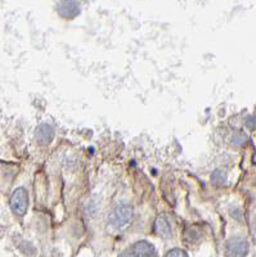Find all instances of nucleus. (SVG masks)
Listing matches in <instances>:
<instances>
[{
  "label": "nucleus",
  "instance_id": "10",
  "mask_svg": "<svg viewBox=\"0 0 256 257\" xmlns=\"http://www.w3.org/2000/svg\"><path fill=\"white\" fill-rule=\"evenodd\" d=\"M244 142V137L243 134H238V135H234L232 139V143L236 144V146H241L242 143Z\"/></svg>",
  "mask_w": 256,
  "mask_h": 257
},
{
  "label": "nucleus",
  "instance_id": "9",
  "mask_svg": "<svg viewBox=\"0 0 256 257\" xmlns=\"http://www.w3.org/2000/svg\"><path fill=\"white\" fill-rule=\"evenodd\" d=\"M166 256L167 257H172V256H187V252L186 251H182V249L179 248H174L173 251L167 252L166 253Z\"/></svg>",
  "mask_w": 256,
  "mask_h": 257
},
{
  "label": "nucleus",
  "instance_id": "4",
  "mask_svg": "<svg viewBox=\"0 0 256 257\" xmlns=\"http://www.w3.org/2000/svg\"><path fill=\"white\" fill-rule=\"evenodd\" d=\"M157 252L154 249V245L147 240H140L133 244L129 248V252H124L121 256H156Z\"/></svg>",
  "mask_w": 256,
  "mask_h": 257
},
{
  "label": "nucleus",
  "instance_id": "5",
  "mask_svg": "<svg viewBox=\"0 0 256 257\" xmlns=\"http://www.w3.org/2000/svg\"><path fill=\"white\" fill-rule=\"evenodd\" d=\"M248 252V242L241 237L232 238L227 243L228 256H246Z\"/></svg>",
  "mask_w": 256,
  "mask_h": 257
},
{
  "label": "nucleus",
  "instance_id": "7",
  "mask_svg": "<svg viewBox=\"0 0 256 257\" xmlns=\"http://www.w3.org/2000/svg\"><path fill=\"white\" fill-rule=\"evenodd\" d=\"M36 141L41 146H47L50 142L53 141V137H54V128L49 125V123H43V125L39 126L35 132Z\"/></svg>",
  "mask_w": 256,
  "mask_h": 257
},
{
  "label": "nucleus",
  "instance_id": "2",
  "mask_svg": "<svg viewBox=\"0 0 256 257\" xmlns=\"http://www.w3.org/2000/svg\"><path fill=\"white\" fill-rule=\"evenodd\" d=\"M29 207V193L25 188H17L11 197V208L16 216L22 217Z\"/></svg>",
  "mask_w": 256,
  "mask_h": 257
},
{
  "label": "nucleus",
  "instance_id": "1",
  "mask_svg": "<svg viewBox=\"0 0 256 257\" xmlns=\"http://www.w3.org/2000/svg\"><path fill=\"white\" fill-rule=\"evenodd\" d=\"M131 217H133V208L130 205L124 203V205H119L111 211L108 221L114 228L121 229L130 222Z\"/></svg>",
  "mask_w": 256,
  "mask_h": 257
},
{
  "label": "nucleus",
  "instance_id": "6",
  "mask_svg": "<svg viewBox=\"0 0 256 257\" xmlns=\"http://www.w3.org/2000/svg\"><path fill=\"white\" fill-rule=\"evenodd\" d=\"M153 229L156 234L162 238H170L173 235L172 222H170L169 217L166 216V215H160L157 219L154 220Z\"/></svg>",
  "mask_w": 256,
  "mask_h": 257
},
{
  "label": "nucleus",
  "instance_id": "3",
  "mask_svg": "<svg viewBox=\"0 0 256 257\" xmlns=\"http://www.w3.org/2000/svg\"><path fill=\"white\" fill-rule=\"evenodd\" d=\"M55 9L59 17L64 20H73L81 13V7L77 0H61Z\"/></svg>",
  "mask_w": 256,
  "mask_h": 257
},
{
  "label": "nucleus",
  "instance_id": "11",
  "mask_svg": "<svg viewBox=\"0 0 256 257\" xmlns=\"http://www.w3.org/2000/svg\"><path fill=\"white\" fill-rule=\"evenodd\" d=\"M255 228H256V220H255Z\"/></svg>",
  "mask_w": 256,
  "mask_h": 257
},
{
  "label": "nucleus",
  "instance_id": "8",
  "mask_svg": "<svg viewBox=\"0 0 256 257\" xmlns=\"http://www.w3.org/2000/svg\"><path fill=\"white\" fill-rule=\"evenodd\" d=\"M225 181V175L221 170H216L213 174V183L216 185H221Z\"/></svg>",
  "mask_w": 256,
  "mask_h": 257
}]
</instances>
